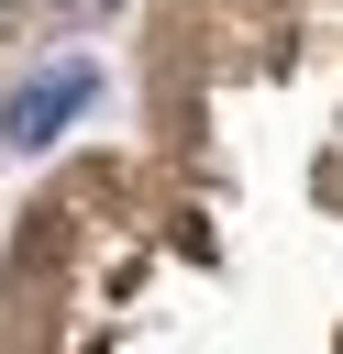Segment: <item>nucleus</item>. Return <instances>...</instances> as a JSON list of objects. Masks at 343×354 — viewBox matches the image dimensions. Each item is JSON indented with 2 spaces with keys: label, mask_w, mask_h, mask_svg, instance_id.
I'll return each mask as SVG.
<instances>
[{
  "label": "nucleus",
  "mask_w": 343,
  "mask_h": 354,
  "mask_svg": "<svg viewBox=\"0 0 343 354\" xmlns=\"http://www.w3.org/2000/svg\"><path fill=\"white\" fill-rule=\"evenodd\" d=\"M89 88H100L89 66H44V77H22V100H11V144H22V155H44V144L89 111Z\"/></svg>",
  "instance_id": "nucleus-1"
}]
</instances>
